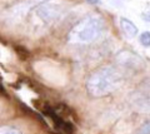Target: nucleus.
Masks as SVG:
<instances>
[{
  "instance_id": "obj_1",
  "label": "nucleus",
  "mask_w": 150,
  "mask_h": 134,
  "mask_svg": "<svg viewBox=\"0 0 150 134\" xmlns=\"http://www.w3.org/2000/svg\"><path fill=\"white\" fill-rule=\"evenodd\" d=\"M123 83V77L111 67H103L95 70L86 80V91L93 98H101L115 91Z\"/></svg>"
},
{
  "instance_id": "obj_2",
  "label": "nucleus",
  "mask_w": 150,
  "mask_h": 134,
  "mask_svg": "<svg viewBox=\"0 0 150 134\" xmlns=\"http://www.w3.org/2000/svg\"><path fill=\"white\" fill-rule=\"evenodd\" d=\"M105 30V21L99 15H89L75 24L68 34V41L73 44H88L100 38Z\"/></svg>"
},
{
  "instance_id": "obj_3",
  "label": "nucleus",
  "mask_w": 150,
  "mask_h": 134,
  "mask_svg": "<svg viewBox=\"0 0 150 134\" xmlns=\"http://www.w3.org/2000/svg\"><path fill=\"white\" fill-rule=\"evenodd\" d=\"M36 14L44 21L50 23V21H53L55 18L59 16V8L54 6V5H41L38 8Z\"/></svg>"
},
{
  "instance_id": "obj_4",
  "label": "nucleus",
  "mask_w": 150,
  "mask_h": 134,
  "mask_svg": "<svg viewBox=\"0 0 150 134\" xmlns=\"http://www.w3.org/2000/svg\"><path fill=\"white\" fill-rule=\"evenodd\" d=\"M120 28L123 30L125 36H128L129 39H133L138 34V26L134 24L131 20L126 19V18H120Z\"/></svg>"
},
{
  "instance_id": "obj_5",
  "label": "nucleus",
  "mask_w": 150,
  "mask_h": 134,
  "mask_svg": "<svg viewBox=\"0 0 150 134\" xmlns=\"http://www.w3.org/2000/svg\"><path fill=\"white\" fill-rule=\"evenodd\" d=\"M118 62L120 64H123L125 67H129V68H134L137 67V63L139 64H143L142 60L137 57V55L131 54L129 52H121L119 55H118Z\"/></svg>"
},
{
  "instance_id": "obj_6",
  "label": "nucleus",
  "mask_w": 150,
  "mask_h": 134,
  "mask_svg": "<svg viewBox=\"0 0 150 134\" xmlns=\"http://www.w3.org/2000/svg\"><path fill=\"white\" fill-rule=\"evenodd\" d=\"M139 41L140 44L145 48H150V31H144L140 34L139 36Z\"/></svg>"
},
{
  "instance_id": "obj_7",
  "label": "nucleus",
  "mask_w": 150,
  "mask_h": 134,
  "mask_svg": "<svg viewBox=\"0 0 150 134\" xmlns=\"http://www.w3.org/2000/svg\"><path fill=\"white\" fill-rule=\"evenodd\" d=\"M134 134H150V121L144 122L142 125H140Z\"/></svg>"
},
{
  "instance_id": "obj_8",
  "label": "nucleus",
  "mask_w": 150,
  "mask_h": 134,
  "mask_svg": "<svg viewBox=\"0 0 150 134\" xmlns=\"http://www.w3.org/2000/svg\"><path fill=\"white\" fill-rule=\"evenodd\" d=\"M0 134H21V133L15 128L5 127V128H0Z\"/></svg>"
},
{
  "instance_id": "obj_9",
  "label": "nucleus",
  "mask_w": 150,
  "mask_h": 134,
  "mask_svg": "<svg viewBox=\"0 0 150 134\" xmlns=\"http://www.w3.org/2000/svg\"><path fill=\"white\" fill-rule=\"evenodd\" d=\"M143 19L145 20V21H149L150 23V10L149 11H145V13H143Z\"/></svg>"
},
{
  "instance_id": "obj_10",
  "label": "nucleus",
  "mask_w": 150,
  "mask_h": 134,
  "mask_svg": "<svg viewBox=\"0 0 150 134\" xmlns=\"http://www.w3.org/2000/svg\"><path fill=\"white\" fill-rule=\"evenodd\" d=\"M86 1L93 4V5H98V4H100V0H86Z\"/></svg>"
}]
</instances>
